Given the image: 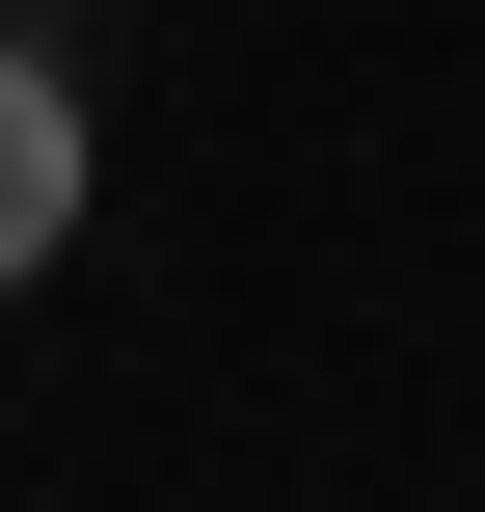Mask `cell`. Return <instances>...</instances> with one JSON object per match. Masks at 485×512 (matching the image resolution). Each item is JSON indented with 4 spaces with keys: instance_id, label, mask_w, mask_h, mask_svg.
Masks as SVG:
<instances>
[{
    "instance_id": "cell-1",
    "label": "cell",
    "mask_w": 485,
    "mask_h": 512,
    "mask_svg": "<svg viewBox=\"0 0 485 512\" xmlns=\"http://www.w3.org/2000/svg\"><path fill=\"white\" fill-rule=\"evenodd\" d=\"M81 162H108V135H81V81H54V54L0 27V297H27L54 243H81Z\"/></svg>"
}]
</instances>
